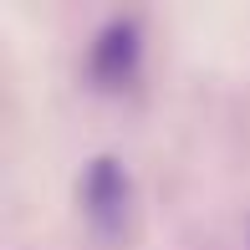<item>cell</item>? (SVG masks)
Segmentation results:
<instances>
[{
	"mask_svg": "<svg viewBox=\"0 0 250 250\" xmlns=\"http://www.w3.org/2000/svg\"><path fill=\"white\" fill-rule=\"evenodd\" d=\"M138 62H143V31H138L133 16L107 21V26L97 31L92 51H87V72H92V82L102 87V92H123V87H133Z\"/></svg>",
	"mask_w": 250,
	"mask_h": 250,
	"instance_id": "cell-2",
	"label": "cell"
},
{
	"mask_svg": "<svg viewBox=\"0 0 250 250\" xmlns=\"http://www.w3.org/2000/svg\"><path fill=\"white\" fill-rule=\"evenodd\" d=\"M128 204H133L128 168L112 153H97L87 164V174H82V214H87V225H92L102 240H118L123 225H128Z\"/></svg>",
	"mask_w": 250,
	"mask_h": 250,
	"instance_id": "cell-1",
	"label": "cell"
}]
</instances>
